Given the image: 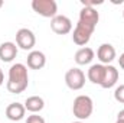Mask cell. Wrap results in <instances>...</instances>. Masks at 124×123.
Returning <instances> with one entry per match:
<instances>
[{
	"label": "cell",
	"instance_id": "6da1fadb",
	"mask_svg": "<svg viewBox=\"0 0 124 123\" xmlns=\"http://www.w3.org/2000/svg\"><path fill=\"white\" fill-rule=\"evenodd\" d=\"M29 86V75H28V67L25 64H13L9 70V78H7V91L13 94L23 93Z\"/></svg>",
	"mask_w": 124,
	"mask_h": 123
},
{
	"label": "cell",
	"instance_id": "7a4b0ae2",
	"mask_svg": "<svg viewBox=\"0 0 124 123\" xmlns=\"http://www.w3.org/2000/svg\"><path fill=\"white\" fill-rule=\"evenodd\" d=\"M94 112V103L93 98L90 96L81 94L78 97H75L74 104H72V113L78 120H87Z\"/></svg>",
	"mask_w": 124,
	"mask_h": 123
},
{
	"label": "cell",
	"instance_id": "3957f363",
	"mask_svg": "<svg viewBox=\"0 0 124 123\" xmlns=\"http://www.w3.org/2000/svg\"><path fill=\"white\" fill-rule=\"evenodd\" d=\"M97 26L94 25H90V23H85V22H81L78 20L75 29H74V33H72V41L74 44H77L78 46H84L90 42L91 39V35L93 32L95 31Z\"/></svg>",
	"mask_w": 124,
	"mask_h": 123
},
{
	"label": "cell",
	"instance_id": "277c9868",
	"mask_svg": "<svg viewBox=\"0 0 124 123\" xmlns=\"http://www.w3.org/2000/svg\"><path fill=\"white\" fill-rule=\"evenodd\" d=\"M32 9L42 18H55L58 13V4L55 0H33Z\"/></svg>",
	"mask_w": 124,
	"mask_h": 123
},
{
	"label": "cell",
	"instance_id": "5b68a950",
	"mask_svg": "<svg viewBox=\"0 0 124 123\" xmlns=\"http://www.w3.org/2000/svg\"><path fill=\"white\" fill-rule=\"evenodd\" d=\"M65 84L68 86V88L78 91L85 86V74L82 70L79 68H71L66 71L65 74Z\"/></svg>",
	"mask_w": 124,
	"mask_h": 123
},
{
	"label": "cell",
	"instance_id": "8992f818",
	"mask_svg": "<svg viewBox=\"0 0 124 123\" xmlns=\"http://www.w3.org/2000/svg\"><path fill=\"white\" fill-rule=\"evenodd\" d=\"M16 44L23 51H31L36 44V36L31 29L22 28V29H19L16 32Z\"/></svg>",
	"mask_w": 124,
	"mask_h": 123
},
{
	"label": "cell",
	"instance_id": "52a82bcc",
	"mask_svg": "<svg viewBox=\"0 0 124 123\" xmlns=\"http://www.w3.org/2000/svg\"><path fill=\"white\" fill-rule=\"evenodd\" d=\"M51 29L58 35H66V33H69L72 31V22L68 16L56 15L51 20Z\"/></svg>",
	"mask_w": 124,
	"mask_h": 123
},
{
	"label": "cell",
	"instance_id": "ba28073f",
	"mask_svg": "<svg viewBox=\"0 0 124 123\" xmlns=\"http://www.w3.org/2000/svg\"><path fill=\"white\" fill-rule=\"evenodd\" d=\"M97 57L102 65H110L116 60V48L111 44H101L97 51Z\"/></svg>",
	"mask_w": 124,
	"mask_h": 123
},
{
	"label": "cell",
	"instance_id": "9c48e42d",
	"mask_svg": "<svg viewBox=\"0 0 124 123\" xmlns=\"http://www.w3.org/2000/svg\"><path fill=\"white\" fill-rule=\"evenodd\" d=\"M25 113H26V109H25V104L22 103H10L6 107V116L12 122L22 120L25 117Z\"/></svg>",
	"mask_w": 124,
	"mask_h": 123
},
{
	"label": "cell",
	"instance_id": "30bf717a",
	"mask_svg": "<svg viewBox=\"0 0 124 123\" xmlns=\"http://www.w3.org/2000/svg\"><path fill=\"white\" fill-rule=\"evenodd\" d=\"M26 62L31 70H42L46 64V57L40 51H31L26 58Z\"/></svg>",
	"mask_w": 124,
	"mask_h": 123
},
{
	"label": "cell",
	"instance_id": "8fae6325",
	"mask_svg": "<svg viewBox=\"0 0 124 123\" xmlns=\"http://www.w3.org/2000/svg\"><path fill=\"white\" fill-rule=\"evenodd\" d=\"M117 81H118V70L113 65H105V74H104L101 87L102 88H111L117 84Z\"/></svg>",
	"mask_w": 124,
	"mask_h": 123
},
{
	"label": "cell",
	"instance_id": "7c38bea8",
	"mask_svg": "<svg viewBox=\"0 0 124 123\" xmlns=\"http://www.w3.org/2000/svg\"><path fill=\"white\" fill-rule=\"evenodd\" d=\"M17 55V46L13 42H3L0 45V60L3 62H12Z\"/></svg>",
	"mask_w": 124,
	"mask_h": 123
},
{
	"label": "cell",
	"instance_id": "4fadbf2b",
	"mask_svg": "<svg viewBox=\"0 0 124 123\" xmlns=\"http://www.w3.org/2000/svg\"><path fill=\"white\" fill-rule=\"evenodd\" d=\"M104 74H105V65H102V64H94V65L90 67V70L87 72V77H88V80L93 84L101 86Z\"/></svg>",
	"mask_w": 124,
	"mask_h": 123
},
{
	"label": "cell",
	"instance_id": "5bb4252c",
	"mask_svg": "<svg viewBox=\"0 0 124 123\" xmlns=\"http://www.w3.org/2000/svg\"><path fill=\"white\" fill-rule=\"evenodd\" d=\"M94 51L88 46H82L75 52V62L78 65H88L94 60Z\"/></svg>",
	"mask_w": 124,
	"mask_h": 123
},
{
	"label": "cell",
	"instance_id": "9a60e30c",
	"mask_svg": "<svg viewBox=\"0 0 124 123\" xmlns=\"http://www.w3.org/2000/svg\"><path fill=\"white\" fill-rule=\"evenodd\" d=\"M43 107H45V101H43V98L39 97V96H31V97H28V98L25 100V109H26L28 112H31L32 114L39 113Z\"/></svg>",
	"mask_w": 124,
	"mask_h": 123
},
{
	"label": "cell",
	"instance_id": "2e32d148",
	"mask_svg": "<svg viewBox=\"0 0 124 123\" xmlns=\"http://www.w3.org/2000/svg\"><path fill=\"white\" fill-rule=\"evenodd\" d=\"M114 98H116V101L124 104V84L118 86V87L116 88V91H114Z\"/></svg>",
	"mask_w": 124,
	"mask_h": 123
},
{
	"label": "cell",
	"instance_id": "e0dca14e",
	"mask_svg": "<svg viewBox=\"0 0 124 123\" xmlns=\"http://www.w3.org/2000/svg\"><path fill=\"white\" fill-rule=\"evenodd\" d=\"M26 123H45V119L39 114H31V116H28Z\"/></svg>",
	"mask_w": 124,
	"mask_h": 123
},
{
	"label": "cell",
	"instance_id": "ac0fdd59",
	"mask_svg": "<svg viewBox=\"0 0 124 123\" xmlns=\"http://www.w3.org/2000/svg\"><path fill=\"white\" fill-rule=\"evenodd\" d=\"M81 4L84 7H95L98 4H102V1L101 0L100 1H97V0H81Z\"/></svg>",
	"mask_w": 124,
	"mask_h": 123
},
{
	"label": "cell",
	"instance_id": "d6986e66",
	"mask_svg": "<svg viewBox=\"0 0 124 123\" xmlns=\"http://www.w3.org/2000/svg\"><path fill=\"white\" fill-rule=\"evenodd\" d=\"M118 64H120V68L124 70V52L120 55V58H118Z\"/></svg>",
	"mask_w": 124,
	"mask_h": 123
},
{
	"label": "cell",
	"instance_id": "ffe728a7",
	"mask_svg": "<svg viewBox=\"0 0 124 123\" xmlns=\"http://www.w3.org/2000/svg\"><path fill=\"white\" fill-rule=\"evenodd\" d=\"M117 120H123L124 122V109L118 112V114H117Z\"/></svg>",
	"mask_w": 124,
	"mask_h": 123
},
{
	"label": "cell",
	"instance_id": "44dd1931",
	"mask_svg": "<svg viewBox=\"0 0 124 123\" xmlns=\"http://www.w3.org/2000/svg\"><path fill=\"white\" fill-rule=\"evenodd\" d=\"M3 81H4V75H3V71H1V68H0V86L3 84Z\"/></svg>",
	"mask_w": 124,
	"mask_h": 123
},
{
	"label": "cell",
	"instance_id": "7402d4cb",
	"mask_svg": "<svg viewBox=\"0 0 124 123\" xmlns=\"http://www.w3.org/2000/svg\"><path fill=\"white\" fill-rule=\"evenodd\" d=\"M1 6H3V0H0V7H1Z\"/></svg>",
	"mask_w": 124,
	"mask_h": 123
},
{
	"label": "cell",
	"instance_id": "603a6c76",
	"mask_svg": "<svg viewBox=\"0 0 124 123\" xmlns=\"http://www.w3.org/2000/svg\"><path fill=\"white\" fill-rule=\"evenodd\" d=\"M116 123H124V122H123V120H117Z\"/></svg>",
	"mask_w": 124,
	"mask_h": 123
},
{
	"label": "cell",
	"instance_id": "cb8c5ba5",
	"mask_svg": "<svg viewBox=\"0 0 124 123\" xmlns=\"http://www.w3.org/2000/svg\"><path fill=\"white\" fill-rule=\"evenodd\" d=\"M74 123H84V122H81V120H78V122H74Z\"/></svg>",
	"mask_w": 124,
	"mask_h": 123
},
{
	"label": "cell",
	"instance_id": "d4e9b609",
	"mask_svg": "<svg viewBox=\"0 0 124 123\" xmlns=\"http://www.w3.org/2000/svg\"><path fill=\"white\" fill-rule=\"evenodd\" d=\"M123 18H124V12H123Z\"/></svg>",
	"mask_w": 124,
	"mask_h": 123
}]
</instances>
